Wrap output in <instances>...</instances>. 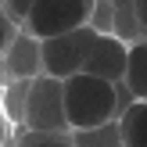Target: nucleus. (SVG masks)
<instances>
[{
  "label": "nucleus",
  "mask_w": 147,
  "mask_h": 147,
  "mask_svg": "<svg viewBox=\"0 0 147 147\" xmlns=\"http://www.w3.org/2000/svg\"><path fill=\"white\" fill-rule=\"evenodd\" d=\"M22 32V25L11 18V14L0 7V65H4V57H7V50H11V43H14V36Z\"/></svg>",
  "instance_id": "10"
},
{
  "label": "nucleus",
  "mask_w": 147,
  "mask_h": 147,
  "mask_svg": "<svg viewBox=\"0 0 147 147\" xmlns=\"http://www.w3.org/2000/svg\"><path fill=\"white\" fill-rule=\"evenodd\" d=\"M4 72L14 83H32V79H40L43 76V40H36L32 32L22 29V32L14 36L7 57H4Z\"/></svg>",
  "instance_id": "6"
},
{
  "label": "nucleus",
  "mask_w": 147,
  "mask_h": 147,
  "mask_svg": "<svg viewBox=\"0 0 147 147\" xmlns=\"http://www.w3.org/2000/svg\"><path fill=\"white\" fill-rule=\"evenodd\" d=\"M72 140H76V147H126L119 119H115V122H108V126H97V129L72 133Z\"/></svg>",
  "instance_id": "9"
},
{
  "label": "nucleus",
  "mask_w": 147,
  "mask_h": 147,
  "mask_svg": "<svg viewBox=\"0 0 147 147\" xmlns=\"http://www.w3.org/2000/svg\"><path fill=\"white\" fill-rule=\"evenodd\" d=\"M22 147H76V140L68 136H50V133H25Z\"/></svg>",
  "instance_id": "11"
},
{
  "label": "nucleus",
  "mask_w": 147,
  "mask_h": 147,
  "mask_svg": "<svg viewBox=\"0 0 147 147\" xmlns=\"http://www.w3.org/2000/svg\"><path fill=\"white\" fill-rule=\"evenodd\" d=\"M7 136H11V122H7V115H4V108H0V147L7 144Z\"/></svg>",
  "instance_id": "13"
},
{
  "label": "nucleus",
  "mask_w": 147,
  "mask_h": 147,
  "mask_svg": "<svg viewBox=\"0 0 147 147\" xmlns=\"http://www.w3.org/2000/svg\"><path fill=\"white\" fill-rule=\"evenodd\" d=\"M126 147H147V100H133L119 119Z\"/></svg>",
  "instance_id": "8"
},
{
  "label": "nucleus",
  "mask_w": 147,
  "mask_h": 147,
  "mask_svg": "<svg viewBox=\"0 0 147 147\" xmlns=\"http://www.w3.org/2000/svg\"><path fill=\"white\" fill-rule=\"evenodd\" d=\"M32 7H36V0H4V11L11 14L18 25H25V18L32 14Z\"/></svg>",
  "instance_id": "12"
},
{
  "label": "nucleus",
  "mask_w": 147,
  "mask_h": 147,
  "mask_svg": "<svg viewBox=\"0 0 147 147\" xmlns=\"http://www.w3.org/2000/svg\"><path fill=\"white\" fill-rule=\"evenodd\" d=\"M65 115H68L72 133L83 129H97L108 122L122 119V104H119V83L97 79L90 72L65 79Z\"/></svg>",
  "instance_id": "1"
},
{
  "label": "nucleus",
  "mask_w": 147,
  "mask_h": 147,
  "mask_svg": "<svg viewBox=\"0 0 147 147\" xmlns=\"http://www.w3.org/2000/svg\"><path fill=\"white\" fill-rule=\"evenodd\" d=\"M97 0H36L32 14L25 18V32H32L36 40H54V36L76 32V29L90 25Z\"/></svg>",
  "instance_id": "3"
},
{
  "label": "nucleus",
  "mask_w": 147,
  "mask_h": 147,
  "mask_svg": "<svg viewBox=\"0 0 147 147\" xmlns=\"http://www.w3.org/2000/svg\"><path fill=\"white\" fill-rule=\"evenodd\" d=\"M100 29L83 25L76 32H65L54 36V40H43V76H54V79H72L83 72L86 57H90L93 43H97Z\"/></svg>",
  "instance_id": "4"
},
{
  "label": "nucleus",
  "mask_w": 147,
  "mask_h": 147,
  "mask_svg": "<svg viewBox=\"0 0 147 147\" xmlns=\"http://www.w3.org/2000/svg\"><path fill=\"white\" fill-rule=\"evenodd\" d=\"M126 86L136 100H147V36L129 43V68H126Z\"/></svg>",
  "instance_id": "7"
},
{
  "label": "nucleus",
  "mask_w": 147,
  "mask_h": 147,
  "mask_svg": "<svg viewBox=\"0 0 147 147\" xmlns=\"http://www.w3.org/2000/svg\"><path fill=\"white\" fill-rule=\"evenodd\" d=\"M25 133H50V136H68V115H65V79L40 76L29 83L25 97Z\"/></svg>",
  "instance_id": "2"
},
{
  "label": "nucleus",
  "mask_w": 147,
  "mask_h": 147,
  "mask_svg": "<svg viewBox=\"0 0 147 147\" xmlns=\"http://www.w3.org/2000/svg\"><path fill=\"white\" fill-rule=\"evenodd\" d=\"M136 22H140V29L147 32V0H136Z\"/></svg>",
  "instance_id": "14"
},
{
  "label": "nucleus",
  "mask_w": 147,
  "mask_h": 147,
  "mask_svg": "<svg viewBox=\"0 0 147 147\" xmlns=\"http://www.w3.org/2000/svg\"><path fill=\"white\" fill-rule=\"evenodd\" d=\"M126 68H129V43L115 32H100L86 65H83V72L108 79V83H126Z\"/></svg>",
  "instance_id": "5"
},
{
  "label": "nucleus",
  "mask_w": 147,
  "mask_h": 147,
  "mask_svg": "<svg viewBox=\"0 0 147 147\" xmlns=\"http://www.w3.org/2000/svg\"><path fill=\"white\" fill-rule=\"evenodd\" d=\"M0 7H4V0H0Z\"/></svg>",
  "instance_id": "15"
}]
</instances>
